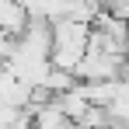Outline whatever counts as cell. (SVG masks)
Returning <instances> with one entry per match:
<instances>
[{"label":"cell","instance_id":"obj_1","mask_svg":"<svg viewBox=\"0 0 129 129\" xmlns=\"http://www.w3.org/2000/svg\"><path fill=\"white\" fill-rule=\"evenodd\" d=\"M112 129H126V126H112Z\"/></svg>","mask_w":129,"mask_h":129}]
</instances>
